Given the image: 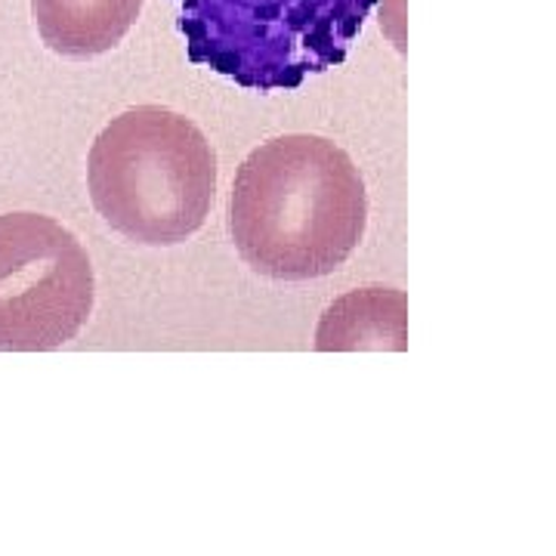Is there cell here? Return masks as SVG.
<instances>
[{
  "label": "cell",
  "instance_id": "6da1fadb",
  "mask_svg": "<svg viewBox=\"0 0 556 556\" xmlns=\"http://www.w3.org/2000/svg\"><path fill=\"white\" fill-rule=\"evenodd\" d=\"M365 226V179L334 139L285 134L260 142L241 161L229 199V236L260 276H331L362 244Z\"/></svg>",
  "mask_w": 556,
  "mask_h": 556
},
{
  "label": "cell",
  "instance_id": "7a4b0ae2",
  "mask_svg": "<svg viewBox=\"0 0 556 556\" xmlns=\"http://www.w3.org/2000/svg\"><path fill=\"white\" fill-rule=\"evenodd\" d=\"M87 189L97 214L124 239L174 248L211 214L217 152L195 121L164 105H137L93 139Z\"/></svg>",
  "mask_w": 556,
  "mask_h": 556
},
{
  "label": "cell",
  "instance_id": "3957f363",
  "mask_svg": "<svg viewBox=\"0 0 556 556\" xmlns=\"http://www.w3.org/2000/svg\"><path fill=\"white\" fill-rule=\"evenodd\" d=\"M380 0H174L189 60L239 87L298 90L346 60Z\"/></svg>",
  "mask_w": 556,
  "mask_h": 556
},
{
  "label": "cell",
  "instance_id": "277c9868",
  "mask_svg": "<svg viewBox=\"0 0 556 556\" xmlns=\"http://www.w3.org/2000/svg\"><path fill=\"white\" fill-rule=\"evenodd\" d=\"M97 300L75 232L43 214H0V350L47 353L78 338Z\"/></svg>",
  "mask_w": 556,
  "mask_h": 556
},
{
  "label": "cell",
  "instance_id": "5b68a950",
  "mask_svg": "<svg viewBox=\"0 0 556 556\" xmlns=\"http://www.w3.org/2000/svg\"><path fill=\"white\" fill-rule=\"evenodd\" d=\"M142 13V0H31L40 40L65 60L115 50Z\"/></svg>",
  "mask_w": 556,
  "mask_h": 556
},
{
  "label": "cell",
  "instance_id": "8992f818",
  "mask_svg": "<svg viewBox=\"0 0 556 556\" xmlns=\"http://www.w3.org/2000/svg\"><path fill=\"white\" fill-rule=\"evenodd\" d=\"M318 353L408 350V298L396 288H358L334 300L316 328Z\"/></svg>",
  "mask_w": 556,
  "mask_h": 556
}]
</instances>
